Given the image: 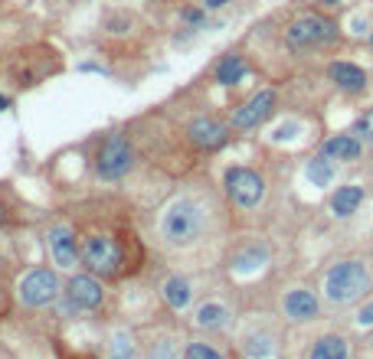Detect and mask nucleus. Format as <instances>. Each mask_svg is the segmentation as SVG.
Segmentation results:
<instances>
[{
  "label": "nucleus",
  "mask_w": 373,
  "mask_h": 359,
  "mask_svg": "<svg viewBox=\"0 0 373 359\" xmlns=\"http://www.w3.org/2000/svg\"><path fill=\"white\" fill-rule=\"evenodd\" d=\"M46 248H49V258H53L56 268L62 271H76V265H82L79 258V238L72 232V226H49L46 232Z\"/></svg>",
  "instance_id": "8"
},
{
  "label": "nucleus",
  "mask_w": 373,
  "mask_h": 359,
  "mask_svg": "<svg viewBox=\"0 0 373 359\" xmlns=\"http://www.w3.org/2000/svg\"><path fill=\"white\" fill-rule=\"evenodd\" d=\"M62 294H66V304L76 307V310H95L105 300V288L95 275H72Z\"/></svg>",
  "instance_id": "9"
},
{
  "label": "nucleus",
  "mask_w": 373,
  "mask_h": 359,
  "mask_svg": "<svg viewBox=\"0 0 373 359\" xmlns=\"http://www.w3.org/2000/svg\"><path fill=\"white\" fill-rule=\"evenodd\" d=\"M331 79L341 85L344 92H354V95L367 89V72L360 66H350V62H334L331 66Z\"/></svg>",
  "instance_id": "15"
},
{
  "label": "nucleus",
  "mask_w": 373,
  "mask_h": 359,
  "mask_svg": "<svg viewBox=\"0 0 373 359\" xmlns=\"http://www.w3.org/2000/svg\"><path fill=\"white\" fill-rule=\"evenodd\" d=\"M357 134L367 141H373V111H367V115L357 121Z\"/></svg>",
  "instance_id": "25"
},
{
  "label": "nucleus",
  "mask_w": 373,
  "mask_h": 359,
  "mask_svg": "<svg viewBox=\"0 0 373 359\" xmlns=\"http://www.w3.org/2000/svg\"><path fill=\"white\" fill-rule=\"evenodd\" d=\"M321 157H327V161H357L360 138L357 134H334L321 144Z\"/></svg>",
  "instance_id": "12"
},
{
  "label": "nucleus",
  "mask_w": 373,
  "mask_h": 359,
  "mask_svg": "<svg viewBox=\"0 0 373 359\" xmlns=\"http://www.w3.org/2000/svg\"><path fill=\"white\" fill-rule=\"evenodd\" d=\"M321 4H337V0H321Z\"/></svg>",
  "instance_id": "30"
},
{
  "label": "nucleus",
  "mask_w": 373,
  "mask_h": 359,
  "mask_svg": "<svg viewBox=\"0 0 373 359\" xmlns=\"http://www.w3.org/2000/svg\"><path fill=\"white\" fill-rule=\"evenodd\" d=\"M246 353L252 359H269V356H272V343H269V336H262V333L249 336V340H246Z\"/></svg>",
  "instance_id": "22"
},
{
  "label": "nucleus",
  "mask_w": 373,
  "mask_h": 359,
  "mask_svg": "<svg viewBox=\"0 0 373 359\" xmlns=\"http://www.w3.org/2000/svg\"><path fill=\"white\" fill-rule=\"evenodd\" d=\"M360 203H364V186H357V183L341 186V190L331 196V209H334V216H341V219H347L350 213H357Z\"/></svg>",
  "instance_id": "16"
},
{
  "label": "nucleus",
  "mask_w": 373,
  "mask_h": 359,
  "mask_svg": "<svg viewBox=\"0 0 373 359\" xmlns=\"http://www.w3.org/2000/svg\"><path fill=\"white\" fill-rule=\"evenodd\" d=\"M308 359H347V340L344 336H321V340H314V346H311Z\"/></svg>",
  "instance_id": "19"
},
{
  "label": "nucleus",
  "mask_w": 373,
  "mask_h": 359,
  "mask_svg": "<svg viewBox=\"0 0 373 359\" xmlns=\"http://www.w3.org/2000/svg\"><path fill=\"white\" fill-rule=\"evenodd\" d=\"M186 359H223L213 346H207V343H190L186 346Z\"/></svg>",
  "instance_id": "24"
},
{
  "label": "nucleus",
  "mask_w": 373,
  "mask_h": 359,
  "mask_svg": "<svg viewBox=\"0 0 373 359\" xmlns=\"http://www.w3.org/2000/svg\"><path fill=\"white\" fill-rule=\"evenodd\" d=\"M242 76H246V62L236 53L223 56V59L217 62V69H213V79H217L219 85H236V82H242Z\"/></svg>",
  "instance_id": "18"
},
{
  "label": "nucleus",
  "mask_w": 373,
  "mask_h": 359,
  "mask_svg": "<svg viewBox=\"0 0 373 359\" xmlns=\"http://www.w3.org/2000/svg\"><path fill=\"white\" fill-rule=\"evenodd\" d=\"M203 16H207V7H186L184 10V20L186 24H194V26L203 24Z\"/></svg>",
  "instance_id": "26"
},
{
  "label": "nucleus",
  "mask_w": 373,
  "mask_h": 359,
  "mask_svg": "<svg viewBox=\"0 0 373 359\" xmlns=\"http://www.w3.org/2000/svg\"><path fill=\"white\" fill-rule=\"evenodd\" d=\"M161 294H164V300H167V307H171V310H186V307H190V300H194V288H190V281H186V278H180V275L167 278V281H164V288H161Z\"/></svg>",
  "instance_id": "14"
},
{
  "label": "nucleus",
  "mask_w": 373,
  "mask_h": 359,
  "mask_svg": "<svg viewBox=\"0 0 373 359\" xmlns=\"http://www.w3.org/2000/svg\"><path fill=\"white\" fill-rule=\"evenodd\" d=\"M367 284H370V275L364 261H337L324 275V294L334 304H350L364 294Z\"/></svg>",
  "instance_id": "2"
},
{
  "label": "nucleus",
  "mask_w": 373,
  "mask_h": 359,
  "mask_svg": "<svg viewBox=\"0 0 373 359\" xmlns=\"http://www.w3.org/2000/svg\"><path fill=\"white\" fill-rule=\"evenodd\" d=\"M79 258H82V265H86L92 275L109 278V275H115L118 265H121V245H118V238H111L109 232H89V236L79 242Z\"/></svg>",
  "instance_id": "4"
},
{
  "label": "nucleus",
  "mask_w": 373,
  "mask_h": 359,
  "mask_svg": "<svg viewBox=\"0 0 373 359\" xmlns=\"http://www.w3.org/2000/svg\"><path fill=\"white\" fill-rule=\"evenodd\" d=\"M226 193L239 209H252L265 196V180L249 167H229L226 170Z\"/></svg>",
  "instance_id": "6"
},
{
  "label": "nucleus",
  "mask_w": 373,
  "mask_h": 359,
  "mask_svg": "<svg viewBox=\"0 0 373 359\" xmlns=\"http://www.w3.org/2000/svg\"><path fill=\"white\" fill-rule=\"evenodd\" d=\"M203 229H207V213L190 196L171 199L161 209V219H157V236L171 248H190V245H197L203 238Z\"/></svg>",
  "instance_id": "1"
},
{
  "label": "nucleus",
  "mask_w": 373,
  "mask_h": 359,
  "mask_svg": "<svg viewBox=\"0 0 373 359\" xmlns=\"http://www.w3.org/2000/svg\"><path fill=\"white\" fill-rule=\"evenodd\" d=\"M134 167V147L131 141H128V134H121V131H115V134H109V138L101 141L99 153H95V173H99V180H121V176H128Z\"/></svg>",
  "instance_id": "3"
},
{
  "label": "nucleus",
  "mask_w": 373,
  "mask_h": 359,
  "mask_svg": "<svg viewBox=\"0 0 373 359\" xmlns=\"http://www.w3.org/2000/svg\"><path fill=\"white\" fill-rule=\"evenodd\" d=\"M194 320H197V327H203V330H219L229 323V310H226L219 300H207V304L197 307Z\"/></svg>",
  "instance_id": "17"
},
{
  "label": "nucleus",
  "mask_w": 373,
  "mask_h": 359,
  "mask_svg": "<svg viewBox=\"0 0 373 359\" xmlns=\"http://www.w3.org/2000/svg\"><path fill=\"white\" fill-rule=\"evenodd\" d=\"M357 323H364V327H370V323H373V300L357 313Z\"/></svg>",
  "instance_id": "27"
},
{
  "label": "nucleus",
  "mask_w": 373,
  "mask_h": 359,
  "mask_svg": "<svg viewBox=\"0 0 373 359\" xmlns=\"http://www.w3.org/2000/svg\"><path fill=\"white\" fill-rule=\"evenodd\" d=\"M308 180L314 186L331 183V180H334V167H331V161H327V157H314V161H308Z\"/></svg>",
  "instance_id": "21"
},
{
  "label": "nucleus",
  "mask_w": 373,
  "mask_h": 359,
  "mask_svg": "<svg viewBox=\"0 0 373 359\" xmlns=\"http://www.w3.org/2000/svg\"><path fill=\"white\" fill-rule=\"evenodd\" d=\"M226 4H229V0H203L207 10H219V7H226Z\"/></svg>",
  "instance_id": "28"
},
{
  "label": "nucleus",
  "mask_w": 373,
  "mask_h": 359,
  "mask_svg": "<svg viewBox=\"0 0 373 359\" xmlns=\"http://www.w3.org/2000/svg\"><path fill=\"white\" fill-rule=\"evenodd\" d=\"M272 108H275V92H272V89H262V92H256L252 98L246 101V105H239L233 111V128L236 131L259 128L265 118L272 115Z\"/></svg>",
  "instance_id": "10"
},
{
  "label": "nucleus",
  "mask_w": 373,
  "mask_h": 359,
  "mask_svg": "<svg viewBox=\"0 0 373 359\" xmlns=\"http://www.w3.org/2000/svg\"><path fill=\"white\" fill-rule=\"evenodd\" d=\"M282 304H285V313L292 317V320H311V317L318 313V298H314L311 290H304V288L288 290Z\"/></svg>",
  "instance_id": "13"
},
{
  "label": "nucleus",
  "mask_w": 373,
  "mask_h": 359,
  "mask_svg": "<svg viewBox=\"0 0 373 359\" xmlns=\"http://www.w3.org/2000/svg\"><path fill=\"white\" fill-rule=\"evenodd\" d=\"M134 353H138V343L131 330H115L109 343V359H134Z\"/></svg>",
  "instance_id": "20"
},
{
  "label": "nucleus",
  "mask_w": 373,
  "mask_h": 359,
  "mask_svg": "<svg viewBox=\"0 0 373 359\" xmlns=\"http://www.w3.org/2000/svg\"><path fill=\"white\" fill-rule=\"evenodd\" d=\"M10 108V98H4V95H0V111H7Z\"/></svg>",
  "instance_id": "29"
},
{
  "label": "nucleus",
  "mask_w": 373,
  "mask_h": 359,
  "mask_svg": "<svg viewBox=\"0 0 373 359\" xmlns=\"http://www.w3.org/2000/svg\"><path fill=\"white\" fill-rule=\"evenodd\" d=\"M186 138L194 141L197 147H203V151H217V147L226 144V138H229V131H226V124H219L217 118H194V121L186 124Z\"/></svg>",
  "instance_id": "11"
},
{
  "label": "nucleus",
  "mask_w": 373,
  "mask_h": 359,
  "mask_svg": "<svg viewBox=\"0 0 373 359\" xmlns=\"http://www.w3.org/2000/svg\"><path fill=\"white\" fill-rule=\"evenodd\" d=\"M0 268H4V258H0Z\"/></svg>",
  "instance_id": "31"
},
{
  "label": "nucleus",
  "mask_w": 373,
  "mask_h": 359,
  "mask_svg": "<svg viewBox=\"0 0 373 359\" xmlns=\"http://www.w3.org/2000/svg\"><path fill=\"white\" fill-rule=\"evenodd\" d=\"M59 294H62V281L53 268H33L16 284V298L26 307H49L53 300H59Z\"/></svg>",
  "instance_id": "5"
},
{
  "label": "nucleus",
  "mask_w": 373,
  "mask_h": 359,
  "mask_svg": "<svg viewBox=\"0 0 373 359\" xmlns=\"http://www.w3.org/2000/svg\"><path fill=\"white\" fill-rule=\"evenodd\" d=\"M144 359H177V340H171V336L157 340V343L148 350V356H144Z\"/></svg>",
  "instance_id": "23"
},
{
  "label": "nucleus",
  "mask_w": 373,
  "mask_h": 359,
  "mask_svg": "<svg viewBox=\"0 0 373 359\" xmlns=\"http://www.w3.org/2000/svg\"><path fill=\"white\" fill-rule=\"evenodd\" d=\"M337 36V26L331 24V20H324V16H314V14H304L298 16V20H292V26L285 30V39L288 46H321V43H327V39Z\"/></svg>",
  "instance_id": "7"
},
{
  "label": "nucleus",
  "mask_w": 373,
  "mask_h": 359,
  "mask_svg": "<svg viewBox=\"0 0 373 359\" xmlns=\"http://www.w3.org/2000/svg\"><path fill=\"white\" fill-rule=\"evenodd\" d=\"M370 43H373V36H370Z\"/></svg>",
  "instance_id": "32"
}]
</instances>
